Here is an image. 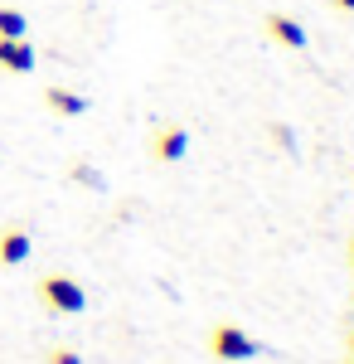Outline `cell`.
I'll return each instance as SVG.
<instances>
[{
    "label": "cell",
    "instance_id": "1",
    "mask_svg": "<svg viewBox=\"0 0 354 364\" xmlns=\"http://www.w3.org/2000/svg\"><path fill=\"white\" fill-rule=\"evenodd\" d=\"M39 301L49 311H58V316H78V311H87V291H82L73 277H63V272H49V277H39Z\"/></svg>",
    "mask_w": 354,
    "mask_h": 364
},
{
    "label": "cell",
    "instance_id": "2",
    "mask_svg": "<svg viewBox=\"0 0 354 364\" xmlns=\"http://www.w3.org/2000/svg\"><path fill=\"white\" fill-rule=\"evenodd\" d=\"M209 355L223 364H243L257 355V340L247 336V331H238V326H214L209 331Z\"/></svg>",
    "mask_w": 354,
    "mask_h": 364
},
{
    "label": "cell",
    "instance_id": "3",
    "mask_svg": "<svg viewBox=\"0 0 354 364\" xmlns=\"http://www.w3.org/2000/svg\"><path fill=\"white\" fill-rule=\"evenodd\" d=\"M29 252H34L29 228H20V224L0 228V262H5V267H20V262H29Z\"/></svg>",
    "mask_w": 354,
    "mask_h": 364
},
{
    "label": "cell",
    "instance_id": "4",
    "mask_svg": "<svg viewBox=\"0 0 354 364\" xmlns=\"http://www.w3.org/2000/svg\"><path fill=\"white\" fill-rule=\"evenodd\" d=\"M185 151H190V132L185 127H161L156 141H151V156L156 161H185Z\"/></svg>",
    "mask_w": 354,
    "mask_h": 364
},
{
    "label": "cell",
    "instance_id": "5",
    "mask_svg": "<svg viewBox=\"0 0 354 364\" xmlns=\"http://www.w3.org/2000/svg\"><path fill=\"white\" fill-rule=\"evenodd\" d=\"M34 44L29 39H0V68H10V73H34Z\"/></svg>",
    "mask_w": 354,
    "mask_h": 364
},
{
    "label": "cell",
    "instance_id": "6",
    "mask_svg": "<svg viewBox=\"0 0 354 364\" xmlns=\"http://www.w3.org/2000/svg\"><path fill=\"white\" fill-rule=\"evenodd\" d=\"M267 34L286 49H306V25L291 20V15H267Z\"/></svg>",
    "mask_w": 354,
    "mask_h": 364
},
{
    "label": "cell",
    "instance_id": "7",
    "mask_svg": "<svg viewBox=\"0 0 354 364\" xmlns=\"http://www.w3.org/2000/svg\"><path fill=\"white\" fill-rule=\"evenodd\" d=\"M44 102H49L58 117H82V112H87V97L68 92V87H44Z\"/></svg>",
    "mask_w": 354,
    "mask_h": 364
},
{
    "label": "cell",
    "instance_id": "8",
    "mask_svg": "<svg viewBox=\"0 0 354 364\" xmlns=\"http://www.w3.org/2000/svg\"><path fill=\"white\" fill-rule=\"evenodd\" d=\"M25 15L20 10H10V5H0V39H25Z\"/></svg>",
    "mask_w": 354,
    "mask_h": 364
},
{
    "label": "cell",
    "instance_id": "9",
    "mask_svg": "<svg viewBox=\"0 0 354 364\" xmlns=\"http://www.w3.org/2000/svg\"><path fill=\"white\" fill-rule=\"evenodd\" d=\"M44 364H82V355L78 350H49V360Z\"/></svg>",
    "mask_w": 354,
    "mask_h": 364
},
{
    "label": "cell",
    "instance_id": "10",
    "mask_svg": "<svg viewBox=\"0 0 354 364\" xmlns=\"http://www.w3.org/2000/svg\"><path fill=\"white\" fill-rule=\"evenodd\" d=\"M73 180H87V185H102V175L92 166H73Z\"/></svg>",
    "mask_w": 354,
    "mask_h": 364
},
{
    "label": "cell",
    "instance_id": "11",
    "mask_svg": "<svg viewBox=\"0 0 354 364\" xmlns=\"http://www.w3.org/2000/svg\"><path fill=\"white\" fill-rule=\"evenodd\" d=\"M335 10H345V15H354V0H330Z\"/></svg>",
    "mask_w": 354,
    "mask_h": 364
},
{
    "label": "cell",
    "instance_id": "12",
    "mask_svg": "<svg viewBox=\"0 0 354 364\" xmlns=\"http://www.w3.org/2000/svg\"><path fill=\"white\" fill-rule=\"evenodd\" d=\"M345 345H350V360H354V331H350V340H345Z\"/></svg>",
    "mask_w": 354,
    "mask_h": 364
},
{
    "label": "cell",
    "instance_id": "13",
    "mask_svg": "<svg viewBox=\"0 0 354 364\" xmlns=\"http://www.w3.org/2000/svg\"><path fill=\"white\" fill-rule=\"evenodd\" d=\"M350 262H354V243H350Z\"/></svg>",
    "mask_w": 354,
    "mask_h": 364
},
{
    "label": "cell",
    "instance_id": "14",
    "mask_svg": "<svg viewBox=\"0 0 354 364\" xmlns=\"http://www.w3.org/2000/svg\"><path fill=\"white\" fill-rule=\"evenodd\" d=\"M345 364H354V360H345Z\"/></svg>",
    "mask_w": 354,
    "mask_h": 364
}]
</instances>
